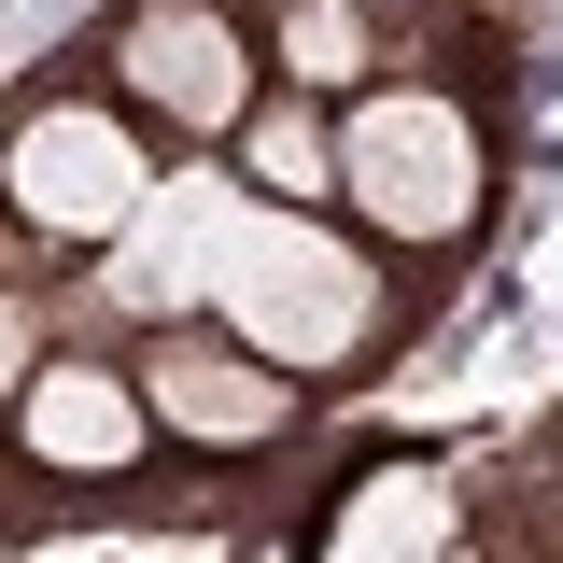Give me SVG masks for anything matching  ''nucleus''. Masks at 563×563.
<instances>
[{"label": "nucleus", "mask_w": 563, "mask_h": 563, "mask_svg": "<svg viewBox=\"0 0 563 563\" xmlns=\"http://www.w3.org/2000/svg\"><path fill=\"white\" fill-rule=\"evenodd\" d=\"M155 184H169V141L141 128L99 70L43 57V70L0 85V268L57 282L70 254H99Z\"/></svg>", "instance_id": "4"}, {"label": "nucleus", "mask_w": 563, "mask_h": 563, "mask_svg": "<svg viewBox=\"0 0 563 563\" xmlns=\"http://www.w3.org/2000/svg\"><path fill=\"white\" fill-rule=\"evenodd\" d=\"M211 155L240 169V198L324 211V184H339V113H324L310 85H254V99H240V128L211 141Z\"/></svg>", "instance_id": "9"}, {"label": "nucleus", "mask_w": 563, "mask_h": 563, "mask_svg": "<svg viewBox=\"0 0 563 563\" xmlns=\"http://www.w3.org/2000/svg\"><path fill=\"white\" fill-rule=\"evenodd\" d=\"M57 57L99 70V85H113V99H128L169 155H211V141L240 128V99L268 85L254 14H240V0H99Z\"/></svg>", "instance_id": "6"}, {"label": "nucleus", "mask_w": 563, "mask_h": 563, "mask_svg": "<svg viewBox=\"0 0 563 563\" xmlns=\"http://www.w3.org/2000/svg\"><path fill=\"white\" fill-rule=\"evenodd\" d=\"M254 14V57L268 85H310V99H352L366 70H395L422 43V14L437 0H240Z\"/></svg>", "instance_id": "8"}, {"label": "nucleus", "mask_w": 563, "mask_h": 563, "mask_svg": "<svg viewBox=\"0 0 563 563\" xmlns=\"http://www.w3.org/2000/svg\"><path fill=\"white\" fill-rule=\"evenodd\" d=\"M211 324L254 339L268 366H296L324 409H352V395H380V380L451 324V282L395 268L339 211L225 198V225H211Z\"/></svg>", "instance_id": "2"}, {"label": "nucleus", "mask_w": 563, "mask_h": 563, "mask_svg": "<svg viewBox=\"0 0 563 563\" xmlns=\"http://www.w3.org/2000/svg\"><path fill=\"white\" fill-rule=\"evenodd\" d=\"M324 113H339L324 211L366 225L395 268L465 296L493 268V240H507V211H521V43H507V0H437L409 57L366 70Z\"/></svg>", "instance_id": "1"}, {"label": "nucleus", "mask_w": 563, "mask_h": 563, "mask_svg": "<svg viewBox=\"0 0 563 563\" xmlns=\"http://www.w3.org/2000/svg\"><path fill=\"white\" fill-rule=\"evenodd\" d=\"M57 339V282H29V268H0V409H14V380H29V352Z\"/></svg>", "instance_id": "10"}, {"label": "nucleus", "mask_w": 563, "mask_h": 563, "mask_svg": "<svg viewBox=\"0 0 563 563\" xmlns=\"http://www.w3.org/2000/svg\"><path fill=\"white\" fill-rule=\"evenodd\" d=\"M128 380H141V409H155V451H169L184 479H211V493L324 437V395H310L296 366H268L254 339H225L211 310L141 324V339H128Z\"/></svg>", "instance_id": "5"}, {"label": "nucleus", "mask_w": 563, "mask_h": 563, "mask_svg": "<svg viewBox=\"0 0 563 563\" xmlns=\"http://www.w3.org/2000/svg\"><path fill=\"white\" fill-rule=\"evenodd\" d=\"M296 550H324V563H366V550H479V521H465L451 451H395V465H366V479L324 493V507L296 521Z\"/></svg>", "instance_id": "7"}, {"label": "nucleus", "mask_w": 563, "mask_h": 563, "mask_svg": "<svg viewBox=\"0 0 563 563\" xmlns=\"http://www.w3.org/2000/svg\"><path fill=\"white\" fill-rule=\"evenodd\" d=\"M211 479L155 451V409L128 380V339H43L14 409H0V536H70V521H198Z\"/></svg>", "instance_id": "3"}]
</instances>
